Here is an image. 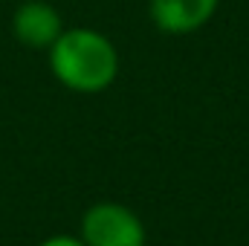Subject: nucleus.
<instances>
[{
    "mask_svg": "<svg viewBox=\"0 0 249 246\" xmlns=\"http://www.w3.org/2000/svg\"><path fill=\"white\" fill-rule=\"evenodd\" d=\"M47 53L53 75L72 93H102L119 75V53L113 41L87 26L64 29Z\"/></svg>",
    "mask_w": 249,
    "mask_h": 246,
    "instance_id": "1",
    "label": "nucleus"
},
{
    "mask_svg": "<svg viewBox=\"0 0 249 246\" xmlns=\"http://www.w3.org/2000/svg\"><path fill=\"white\" fill-rule=\"evenodd\" d=\"M78 238L87 246H145V223L133 209L105 200L81 214Z\"/></svg>",
    "mask_w": 249,
    "mask_h": 246,
    "instance_id": "2",
    "label": "nucleus"
},
{
    "mask_svg": "<svg viewBox=\"0 0 249 246\" xmlns=\"http://www.w3.org/2000/svg\"><path fill=\"white\" fill-rule=\"evenodd\" d=\"M64 32L58 9L47 0H20L12 15V35L29 50H50Z\"/></svg>",
    "mask_w": 249,
    "mask_h": 246,
    "instance_id": "3",
    "label": "nucleus"
},
{
    "mask_svg": "<svg viewBox=\"0 0 249 246\" xmlns=\"http://www.w3.org/2000/svg\"><path fill=\"white\" fill-rule=\"evenodd\" d=\"M220 0H151V23L165 35H191L203 29L217 12Z\"/></svg>",
    "mask_w": 249,
    "mask_h": 246,
    "instance_id": "4",
    "label": "nucleus"
},
{
    "mask_svg": "<svg viewBox=\"0 0 249 246\" xmlns=\"http://www.w3.org/2000/svg\"><path fill=\"white\" fill-rule=\"evenodd\" d=\"M38 246H87L78 235H53V238H47L44 244Z\"/></svg>",
    "mask_w": 249,
    "mask_h": 246,
    "instance_id": "5",
    "label": "nucleus"
}]
</instances>
